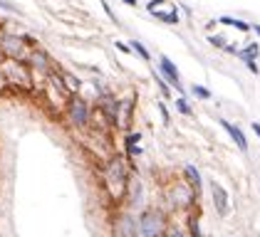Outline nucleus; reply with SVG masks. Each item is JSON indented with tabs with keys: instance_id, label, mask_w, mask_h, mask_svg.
<instances>
[{
	"instance_id": "obj_11",
	"label": "nucleus",
	"mask_w": 260,
	"mask_h": 237,
	"mask_svg": "<svg viewBox=\"0 0 260 237\" xmlns=\"http://www.w3.org/2000/svg\"><path fill=\"white\" fill-rule=\"evenodd\" d=\"M139 141H141V134H129L126 136V156L129 158H134V156H139L141 153V148H139Z\"/></svg>"
},
{
	"instance_id": "obj_12",
	"label": "nucleus",
	"mask_w": 260,
	"mask_h": 237,
	"mask_svg": "<svg viewBox=\"0 0 260 237\" xmlns=\"http://www.w3.org/2000/svg\"><path fill=\"white\" fill-rule=\"evenodd\" d=\"M238 57H243L245 64H248V62H255V57H258V42L248 45L245 50H238Z\"/></svg>"
},
{
	"instance_id": "obj_8",
	"label": "nucleus",
	"mask_w": 260,
	"mask_h": 237,
	"mask_svg": "<svg viewBox=\"0 0 260 237\" xmlns=\"http://www.w3.org/2000/svg\"><path fill=\"white\" fill-rule=\"evenodd\" d=\"M183 176H186V185H188V188H191V190H193V193L199 195V193H201V185H203V180H201L199 168L188 163V166L183 168Z\"/></svg>"
},
{
	"instance_id": "obj_20",
	"label": "nucleus",
	"mask_w": 260,
	"mask_h": 237,
	"mask_svg": "<svg viewBox=\"0 0 260 237\" xmlns=\"http://www.w3.org/2000/svg\"><path fill=\"white\" fill-rule=\"evenodd\" d=\"M32 62H35L38 67H42V69L47 67V64H45V57H42V55H32Z\"/></svg>"
},
{
	"instance_id": "obj_17",
	"label": "nucleus",
	"mask_w": 260,
	"mask_h": 237,
	"mask_svg": "<svg viewBox=\"0 0 260 237\" xmlns=\"http://www.w3.org/2000/svg\"><path fill=\"white\" fill-rule=\"evenodd\" d=\"M193 94L199 99H211V92H208L206 87H193Z\"/></svg>"
},
{
	"instance_id": "obj_24",
	"label": "nucleus",
	"mask_w": 260,
	"mask_h": 237,
	"mask_svg": "<svg viewBox=\"0 0 260 237\" xmlns=\"http://www.w3.org/2000/svg\"><path fill=\"white\" fill-rule=\"evenodd\" d=\"M121 3H126V5H137V0H121Z\"/></svg>"
},
{
	"instance_id": "obj_25",
	"label": "nucleus",
	"mask_w": 260,
	"mask_h": 237,
	"mask_svg": "<svg viewBox=\"0 0 260 237\" xmlns=\"http://www.w3.org/2000/svg\"><path fill=\"white\" fill-rule=\"evenodd\" d=\"M255 32H258V35H260V25H255Z\"/></svg>"
},
{
	"instance_id": "obj_14",
	"label": "nucleus",
	"mask_w": 260,
	"mask_h": 237,
	"mask_svg": "<svg viewBox=\"0 0 260 237\" xmlns=\"http://www.w3.org/2000/svg\"><path fill=\"white\" fill-rule=\"evenodd\" d=\"M129 50H132V52H137V55H139L141 59H149V57H151V55H149V50H146V47L141 45L139 40H132V45H129Z\"/></svg>"
},
{
	"instance_id": "obj_16",
	"label": "nucleus",
	"mask_w": 260,
	"mask_h": 237,
	"mask_svg": "<svg viewBox=\"0 0 260 237\" xmlns=\"http://www.w3.org/2000/svg\"><path fill=\"white\" fill-rule=\"evenodd\" d=\"M154 79H156V84H159L161 94H164V97H169L171 92H169V87H166V82H164V77H161V74H154Z\"/></svg>"
},
{
	"instance_id": "obj_7",
	"label": "nucleus",
	"mask_w": 260,
	"mask_h": 237,
	"mask_svg": "<svg viewBox=\"0 0 260 237\" xmlns=\"http://www.w3.org/2000/svg\"><path fill=\"white\" fill-rule=\"evenodd\" d=\"M218 124L223 126V129H225V131H228V134H231V138L236 141V146H238L240 151L245 153V151H248V138H245V134L240 131L238 126H233L231 121H225V118H218Z\"/></svg>"
},
{
	"instance_id": "obj_18",
	"label": "nucleus",
	"mask_w": 260,
	"mask_h": 237,
	"mask_svg": "<svg viewBox=\"0 0 260 237\" xmlns=\"http://www.w3.org/2000/svg\"><path fill=\"white\" fill-rule=\"evenodd\" d=\"M208 42H211L213 47H225V40L220 37V35H211V37H208Z\"/></svg>"
},
{
	"instance_id": "obj_5",
	"label": "nucleus",
	"mask_w": 260,
	"mask_h": 237,
	"mask_svg": "<svg viewBox=\"0 0 260 237\" xmlns=\"http://www.w3.org/2000/svg\"><path fill=\"white\" fill-rule=\"evenodd\" d=\"M211 198H213V208L220 217H225L231 213V198H228V190L220 185V183H211Z\"/></svg>"
},
{
	"instance_id": "obj_23",
	"label": "nucleus",
	"mask_w": 260,
	"mask_h": 237,
	"mask_svg": "<svg viewBox=\"0 0 260 237\" xmlns=\"http://www.w3.org/2000/svg\"><path fill=\"white\" fill-rule=\"evenodd\" d=\"M253 131H255V134L260 136V124H258V121H253Z\"/></svg>"
},
{
	"instance_id": "obj_1",
	"label": "nucleus",
	"mask_w": 260,
	"mask_h": 237,
	"mask_svg": "<svg viewBox=\"0 0 260 237\" xmlns=\"http://www.w3.org/2000/svg\"><path fill=\"white\" fill-rule=\"evenodd\" d=\"M139 235L141 237H164L169 232V217L159 208H146L139 215Z\"/></svg>"
},
{
	"instance_id": "obj_19",
	"label": "nucleus",
	"mask_w": 260,
	"mask_h": 237,
	"mask_svg": "<svg viewBox=\"0 0 260 237\" xmlns=\"http://www.w3.org/2000/svg\"><path fill=\"white\" fill-rule=\"evenodd\" d=\"M159 111H161V118H164V124H169V121H171V116H169V111H166V106H164V104H159Z\"/></svg>"
},
{
	"instance_id": "obj_9",
	"label": "nucleus",
	"mask_w": 260,
	"mask_h": 237,
	"mask_svg": "<svg viewBox=\"0 0 260 237\" xmlns=\"http://www.w3.org/2000/svg\"><path fill=\"white\" fill-rule=\"evenodd\" d=\"M3 50H5L10 57H20L22 42L18 37H13V35H5V37H3Z\"/></svg>"
},
{
	"instance_id": "obj_22",
	"label": "nucleus",
	"mask_w": 260,
	"mask_h": 237,
	"mask_svg": "<svg viewBox=\"0 0 260 237\" xmlns=\"http://www.w3.org/2000/svg\"><path fill=\"white\" fill-rule=\"evenodd\" d=\"M114 45H117V50H121V52H132L129 45H124V42H114Z\"/></svg>"
},
{
	"instance_id": "obj_10",
	"label": "nucleus",
	"mask_w": 260,
	"mask_h": 237,
	"mask_svg": "<svg viewBox=\"0 0 260 237\" xmlns=\"http://www.w3.org/2000/svg\"><path fill=\"white\" fill-rule=\"evenodd\" d=\"M151 15H156V20L166 22V25H176L179 22V10L176 8H171V10H154Z\"/></svg>"
},
{
	"instance_id": "obj_21",
	"label": "nucleus",
	"mask_w": 260,
	"mask_h": 237,
	"mask_svg": "<svg viewBox=\"0 0 260 237\" xmlns=\"http://www.w3.org/2000/svg\"><path fill=\"white\" fill-rule=\"evenodd\" d=\"M164 237H186V235H183L181 230H169V232H166Z\"/></svg>"
},
{
	"instance_id": "obj_4",
	"label": "nucleus",
	"mask_w": 260,
	"mask_h": 237,
	"mask_svg": "<svg viewBox=\"0 0 260 237\" xmlns=\"http://www.w3.org/2000/svg\"><path fill=\"white\" fill-rule=\"evenodd\" d=\"M67 114H70V124L72 126H77V129H82V126H87V121H89V106H87V101L84 99H72L70 101V109H67Z\"/></svg>"
},
{
	"instance_id": "obj_13",
	"label": "nucleus",
	"mask_w": 260,
	"mask_h": 237,
	"mask_svg": "<svg viewBox=\"0 0 260 237\" xmlns=\"http://www.w3.org/2000/svg\"><path fill=\"white\" fill-rule=\"evenodd\" d=\"M218 22H220V25H231V27H238L240 32H248V30H250V25H248V22H243V20H238V18H228V15H223Z\"/></svg>"
},
{
	"instance_id": "obj_15",
	"label": "nucleus",
	"mask_w": 260,
	"mask_h": 237,
	"mask_svg": "<svg viewBox=\"0 0 260 237\" xmlns=\"http://www.w3.org/2000/svg\"><path fill=\"white\" fill-rule=\"evenodd\" d=\"M176 109H179V111L183 114V116H191V106L186 104V99H183V97L176 99Z\"/></svg>"
},
{
	"instance_id": "obj_3",
	"label": "nucleus",
	"mask_w": 260,
	"mask_h": 237,
	"mask_svg": "<svg viewBox=\"0 0 260 237\" xmlns=\"http://www.w3.org/2000/svg\"><path fill=\"white\" fill-rule=\"evenodd\" d=\"M114 237H141L139 235V220L132 210H124L114 220Z\"/></svg>"
},
{
	"instance_id": "obj_6",
	"label": "nucleus",
	"mask_w": 260,
	"mask_h": 237,
	"mask_svg": "<svg viewBox=\"0 0 260 237\" xmlns=\"http://www.w3.org/2000/svg\"><path fill=\"white\" fill-rule=\"evenodd\" d=\"M159 69H161V77H164V82H169L171 87H176L179 92H183V87H181V74H179V69L174 67V62L166 57V55H161V57H159Z\"/></svg>"
},
{
	"instance_id": "obj_2",
	"label": "nucleus",
	"mask_w": 260,
	"mask_h": 237,
	"mask_svg": "<svg viewBox=\"0 0 260 237\" xmlns=\"http://www.w3.org/2000/svg\"><path fill=\"white\" fill-rule=\"evenodd\" d=\"M104 178H107L109 188L114 190V195H124V190H126V178L129 176H126V166H124L121 158H112V161L107 163Z\"/></svg>"
}]
</instances>
